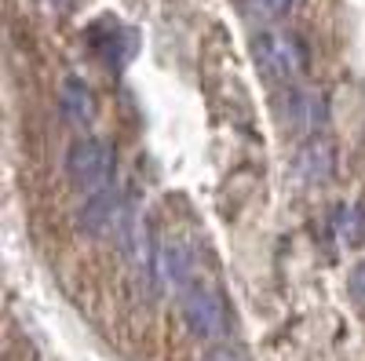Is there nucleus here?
<instances>
[{
  "label": "nucleus",
  "mask_w": 365,
  "mask_h": 361,
  "mask_svg": "<svg viewBox=\"0 0 365 361\" xmlns=\"http://www.w3.org/2000/svg\"><path fill=\"white\" fill-rule=\"evenodd\" d=\"M113 150L110 142L103 139H77L70 150H66V175H70V183L77 190H88V194H96V190H106L113 183Z\"/></svg>",
  "instance_id": "obj_2"
},
{
  "label": "nucleus",
  "mask_w": 365,
  "mask_h": 361,
  "mask_svg": "<svg viewBox=\"0 0 365 361\" xmlns=\"http://www.w3.org/2000/svg\"><path fill=\"white\" fill-rule=\"evenodd\" d=\"M205 361H249V357H245V354H237V350H230V347H220V350L205 354Z\"/></svg>",
  "instance_id": "obj_11"
},
{
  "label": "nucleus",
  "mask_w": 365,
  "mask_h": 361,
  "mask_svg": "<svg viewBox=\"0 0 365 361\" xmlns=\"http://www.w3.org/2000/svg\"><path fill=\"white\" fill-rule=\"evenodd\" d=\"M332 234H336L344 245H361L365 241V212L354 204H340L332 212Z\"/></svg>",
  "instance_id": "obj_7"
},
{
  "label": "nucleus",
  "mask_w": 365,
  "mask_h": 361,
  "mask_svg": "<svg viewBox=\"0 0 365 361\" xmlns=\"http://www.w3.org/2000/svg\"><path fill=\"white\" fill-rule=\"evenodd\" d=\"M252 55H256V66L270 80H282V84H292L307 70V48L289 33H259L252 41Z\"/></svg>",
  "instance_id": "obj_3"
},
{
  "label": "nucleus",
  "mask_w": 365,
  "mask_h": 361,
  "mask_svg": "<svg viewBox=\"0 0 365 361\" xmlns=\"http://www.w3.org/2000/svg\"><path fill=\"white\" fill-rule=\"evenodd\" d=\"M241 8L252 22H278L292 11V0H241Z\"/></svg>",
  "instance_id": "obj_8"
},
{
  "label": "nucleus",
  "mask_w": 365,
  "mask_h": 361,
  "mask_svg": "<svg viewBox=\"0 0 365 361\" xmlns=\"http://www.w3.org/2000/svg\"><path fill=\"white\" fill-rule=\"evenodd\" d=\"M96 95H91L88 80L81 77H66L63 80V92H58V113H63L66 125L73 128H88L91 120H96Z\"/></svg>",
  "instance_id": "obj_6"
},
{
  "label": "nucleus",
  "mask_w": 365,
  "mask_h": 361,
  "mask_svg": "<svg viewBox=\"0 0 365 361\" xmlns=\"http://www.w3.org/2000/svg\"><path fill=\"white\" fill-rule=\"evenodd\" d=\"M91 48H96V55L103 58L106 66H117L120 70L135 55L139 41H135V29L120 26V22H106V29L103 26H91Z\"/></svg>",
  "instance_id": "obj_5"
},
{
  "label": "nucleus",
  "mask_w": 365,
  "mask_h": 361,
  "mask_svg": "<svg viewBox=\"0 0 365 361\" xmlns=\"http://www.w3.org/2000/svg\"><path fill=\"white\" fill-rule=\"evenodd\" d=\"M289 117L292 125H318L322 120V103L314 95H303V92H292V103H289Z\"/></svg>",
  "instance_id": "obj_9"
},
{
  "label": "nucleus",
  "mask_w": 365,
  "mask_h": 361,
  "mask_svg": "<svg viewBox=\"0 0 365 361\" xmlns=\"http://www.w3.org/2000/svg\"><path fill=\"white\" fill-rule=\"evenodd\" d=\"M132 219H135V212L125 204V197H120L113 187L88 194V201L81 204V216H77L84 234H91V237H117V241H120V234L128 230Z\"/></svg>",
  "instance_id": "obj_4"
},
{
  "label": "nucleus",
  "mask_w": 365,
  "mask_h": 361,
  "mask_svg": "<svg viewBox=\"0 0 365 361\" xmlns=\"http://www.w3.org/2000/svg\"><path fill=\"white\" fill-rule=\"evenodd\" d=\"M351 295L358 299V303H365V263H358L354 274H351Z\"/></svg>",
  "instance_id": "obj_10"
},
{
  "label": "nucleus",
  "mask_w": 365,
  "mask_h": 361,
  "mask_svg": "<svg viewBox=\"0 0 365 361\" xmlns=\"http://www.w3.org/2000/svg\"><path fill=\"white\" fill-rule=\"evenodd\" d=\"M179 310H182V321L190 325V333L201 340H220L230 328V310L223 303V295L216 288H208L201 278L179 292Z\"/></svg>",
  "instance_id": "obj_1"
}]
</instances>
